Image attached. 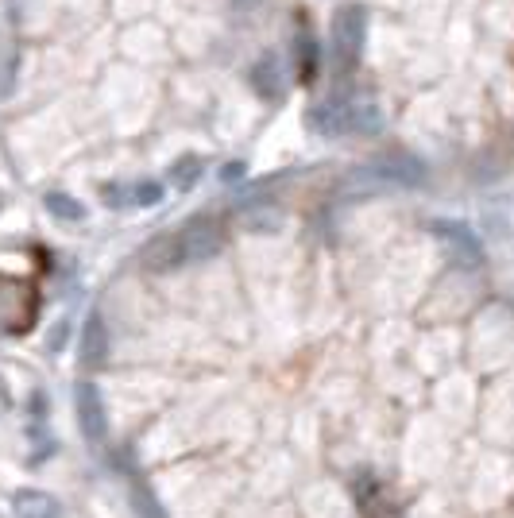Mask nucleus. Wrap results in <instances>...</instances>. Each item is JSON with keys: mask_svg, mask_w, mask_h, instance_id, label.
<instances>
[{"mask_svg": "<svg viewBox=\"0 0 514 518\" xmlns=\"http://www.w3.org/2000/svg\"><path fill=\"white\" fill-rule=\"evenodd\" d=\"M221 248H225L221 225H217L213 217H194V221H186L182 229L151 240V244L143 248V267L167 275V271L190 267V263H205V259L217 256Z\"/></svg>", "mask_w": 514, "mask_h": 518, "instance_id": "obj_1", "label": "nucleus"}, {"mask_svg": "<svg viewBox=\"0 0 514 518\" xmlns=\"http://www.w3.org/2000/svg\"><path fill=\"white\" fill-rule=\"evenodd\" d=\"M426 163L414 159V155H383L375 163H364L344 178V190L352 198H372L379 190H414V186H426Z\"/></svg>", "mask_w": 514, "mask_h": 518, "instance_id": "obj_2", "label": "nucleus"}, {"mask_svg": "<svg viewBox=\"0 0 514 518\" xmlns=\"http://www.w3.org/2000/svg\"><path fill=\"white\" fill-rule=\"evenodd\" d=\"M364 43H368V8L364 4L337 8V16H333V58H337L341 74L356 70V62L364 55Z\"/></svg>", "mask_w": 514, "mask_h": 518, "instance_id": "obj_3", "label": "nucleus"}, {"mask_svg": "<svg viewBox=\"0 0 514 518\" xmlns=\"http://www.w3.org/2000/svg\"><path fill=\"white\" fill-rule=\"evenodd\" d=\"M35 321V290L20 279L0 283V337H16Z\"/></svg>", "mask_w": 514, "mask_h": 518, "instance_id": "obj_4", "label": "nucleus"}, {"mask_svg": "<svg viewBox=\"0 0 514 518\" xmlns=\"http://www.w3.org/2000/svg\"><path fill=\"white\" fill-rule=\"evenodd\" d=\"M74 410H78V426H82V437H86L89 449H105L109 418H105V403H101L97 383L82 379V383L74 387Z\"/></svg>", "mask_w": 514, "mask_h": 518, "instance_id": "obj_5", "label": "nucleus"}, {"mask_svg": "<svg viewBox=\"0 0 514 518\" xmlns=\"http://www.w3.org/2000/svg\"><path fill=\"white\" fill-rule=\"evenodd\" d=\"M348 97L352 93H333L325 101H317L314 109L306 113V128L314 136H325V140H337L348 132Z\"/></svg>", "mask_w": 514, "mask_h": 518, "instance_id": "obj_6", "label": "nucleus"}, {"mask_svg": "<svg viewBox=\"0 0 514 518\" xmlns=\"http://www.w3.org/2000/svg\"><path fill=\"white\" fill-rule=\"evenodd\" d=\"M101 194L113 209H147V205H159L163 186L155 178H140V182H109Z\"/></svg>", "mask_w": 514, "mask_h": 518, "instance_id": "obj_7", "label": "nucleus"}, {"mask_svg": "<svg viewBox=\"0 0 514 518\" xmlns=\"http://www.w3.org/2000/svg\"><path fill=\"white\" fill-rule=\"evenodd\" d=\"M433 232L453 248V256L464 263V267H480L484 263V244L476 229H468L464 221H433Z\"/></svg>", "mask_w": 514, "mask_h": 518, "instance_id": "obj_8", "label": "nucleus"}, {"mask_svg": "<svg viewBox=\"0 0 514 518\" xmlns=\"http://www.w3.org/2000/svg\"><path fill=\"white\" fill-rule=\"evenodd\" d=\"M352 495H356V507L364 518H402L399 503L387 495V488L375 480V476H360L352 484Z\"/></svg>", "mask_w": 514, "mask_h": 518, "instance_id": "obj_9", "label": "nucleus"}, {"mask_svg": "<svg viewBox=\"0 0 514 518\" xmlns=\"http://www.w3.org/2000/svg\"><path fill=\"white\" fill-rule=\"evenodd\" d=\"M252 86H256V93L263 97V101H279L286 89V78H283V62L275 55L259 58L256 66H252Z\"/></svg>", "mask_w": 514, "mask_h": 518, "instance_id": "obj_10", "label": "nucleus"}, {"mask_svg": "<svg viewBox=\"0 0 514 518\" xmlns=\"http://www.w3.org/2000/svg\"><path fill=\"white\" fill-rule=\"evenodd\" d=\"M109 356V333H105V321L101 314L86 317V329H82V364L86 368H101Z\"/></svg>", "mask_w": 514, "mask_h": 518, "instance_id": "obj_11", "label": "nucleus"}, {"mask_svg": "<svg viewBox=\"0 0 514 518\" xmlns=\"http://www.w3.org/2000/svg\"><path fill=\"white\" fill-rule=\"evenodd\" d=\"M348 132H360V136L383 132V109L372 97H348Z\"/></svg>", "mask_w": 514, "mask_h": 518, "instance_id": "obj_12", "label": "nucleus"}, {"mask_svg": "<svg viewBox=\"0 0 514 518\" xmlns=\"http://www.w3.org/2000/svg\"><path fill=\"white\" fill-rule=\"evenodd\" d=\"M12 507H16V518H62L58 499L47 491H16Z\"/></svg>", "mask_w": 514, "mask_h": 518, "instance_id": "obj_13", "label": "nucleus"}, {"mask_svg": "<svg viewBox=\"0 0 514 518\" xmlns=\"http://www.w3.org/2000/svg\"><path fill=\"white\" fill-rule=\"evenodd\" d=\"M128 495H132V507H136V515H140V518H167L163 503L155 499V491L147 488V480H143V476H132Z\"/></svg>", "mask_w": 514, "mask_h": 518, "instance_id": "obj_14", "label": "nucleus"}, {"mask_svg": "<svg viewBox=\"0 0 514 518\" xmlns=\"http://www.w3.org/2000/svg\"><path fill=\"white\" fill-rule=\"evenodd\" d=\"M298 78L302 82H314L317 78V43L310 31L298 35Z\"/></svg>", "mask_w": 514, "mask_h": 518, "instance_id": "obj_15", "label": "nucleus"}, {"mask_svg": "<svg viewBox=\"0 0 514 518\" xmlns=\"http://www.w3.org/2000/svg\"><path fill=\"white\" fill-rule=\"evenodd\" d=\"M43 202H47L51 217H58V221H82V217H86V209L74 202L70 194H47Z\"/></svg>", "mask_w": 514, "mask_h": 518, "instance_id": "obj_16", "label": "nucleus"}, {"mask_svg": "<svg viewBox=\"0 0 514 518\" xmlns=\"http://www.w3.org/2000/svg\"><path fill=\"white\" fill-rule=\"evenodd\" d=\"M198 178H201V159H194V155H190V159H178V163H174L171 182L178 186V190H190Z\"/></svg>", "mask_w": 514, "mask_h": 518, "instance_id": "obj_17", "label": "nucleus"}, {"mask_svg": "<svg viewBox=\"0 0 514 518\" xmlns=\"http://www.w3.org/2000/svg\"><path fill=\"white\" fill-rule=\"evenodd\" d=\"M240 174H244V163H229V167H225V171H221V178H225V182H229V178H240Z\"/></svg>", "mask_w": 514, "mask_h": 518, "instance_id": "obj_18", "label": "nucleus"}, {"mask_svg": "<svg viewBox=\"0 0 514 518\" xmlns=\"http://www.w3.org/2000/svg\"><path fill=\"white\" fill-rule=\"evenodd\" d=\"M240 4H244V0H240Z\"/></svg>", "mask_w": 514, "mask_h": 518, "instance_id": "obj_19", "label": "nucleus"}]
</instances>
